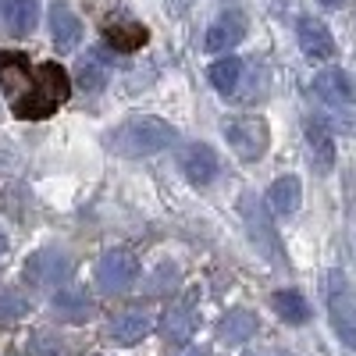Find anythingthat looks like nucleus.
I'll list each match as a JSON object with an SVG mask.
<instances>
[{
    "mask_svg": "<svg viewBox=\"0 0 356 356\" xmlns=\"http://www.w3.org/2000/svg\"><path fill=\"white\" fill-rule=\"evenodd\" d=\"M72 93V79L68 72L57 65V61H47L33 72V82L25 86V93L15 100V114L25 118V122H40V118H50L57 107H61Z\"/></svg>",
    "mask_w": 356,
    "mask_h": 356,
    "instance_id": "1",
    "label": "nucleus"
},
{
    "mask_svg": "<svg viewBox=\"0 0 356 356\" xmlns=\"http://www.w3.org/2000/svg\"><path fill=\"white\" fill-rule=\"evenodd\" d=\"M111 150L122 154L129 161H139V157H150V154H161L175 143V129L161 118H129L122 122L114 132H111Z\"/></svg>",
    "mask_w": 356,
    "mask_h": 356,
    "instance_id": "2",
    "label": "nucleus"
},
{
    "mask_svg": "<svg viewBox=\"0 0 356 356\" xmlns=\"http://www.w3.org/2000/svg\"><path fill=\"white\" fill-rule=\"evenodd\" d=\"M324 300H328V317L335 335L349 349H356V292L339 271H328V278H324Z\"/></svg>",
    "mask_w": 356,
    "mask_h": 356,
    "instance_id": "3",
    "label": "nucleus"
},
{
    "mask_svg": "<svg viewBox=\"0 0 356 356\" xmlns=\"http://www.w3.org/2000/svg\"><path fill=\"white\" fill-rule=\"evenodd\" d=\"M225 139L235 150V157L253 164L264 157L267 150V122L257 114H239V118H228L225 122Z\"/></svg>",
    "mask_w": 356,
    "mask_h": 356,
    "instance_id": "4",
    "label": "nucleus"
},
{
    "mask_svg": "<svg viewBox=\"0 0 356 356\" xmlns=\"http://www.w3.org/2000/svg\"><path fill=\"white\" fill-rule=\"evenodd\" d=\"M93 275H97V289H100V292L122 296V292H129V289L136 285V278H139V260H136V253H129V250H111V253L100 257V264H97Z\"/></svg>",
    "mask_w": 356,
    "mask_h": 356,
    "instance_id": "5",
    "label": "nucleus"
},
{
    "mask_svg": "<svg viewBox=\"0 0 356 356\" xmlns=\"http://www.w3.org/2000/svg\"><path fill=\"white\" fill-rule=\"evenodd\" d=\"M239 214H243L246 232L253 235L257 250H260V253H267L271 260H282V257H285V253H282V239H278V232H275L271 218H267L264 203H260L253 193H243V196H239Z\"/></svg>",
    "mask_w": 356,
    "mask_h": 356,
    "instance_id": "6",
    "label": "nucleus"
},
{
    "mask_svg": "<svg viewBox=\"0 0 356 356\" xmlns=\"http://www.w3.org/2000/svg\"><path fill=\"white\" fill-rule=\"evenodd\" d=\"M72 275V257L57 246L36 250L33 257L25 260V282L36 285V289H50V285H61Z\"/></svg>",
    "mask_w": 356,
    "mask_h": 356,
    "instance_id": "7",
    "label": "nucleus"
},
{
    "mask_svg": "<svg viewBox=\"0 0 356 356\" xmlns=\"http://www.w3.org/2000/svg\"><path fill=\"white\" fill-rule=\"evenodd\" d=\"M196 300H200V292L189 289L182 300H175V303L161 314V335H164L168 342H186V339L196 332V324H200V307H196Z\"/></svg>",
    "mask_w": 356,
    "mask_h": 356,
    "instance_id": "8",
    "label": "nucleus"
},
{
    "mask_svg": "<svg viewBox=\"0 0 356 356\" xmlns=\"http://www.w3.org/2000/svg\"><path fill=\"white\" fill-rule=\"evenodd\" d=\"M178 161H182V175L189 178V186H196V189L211 186L218 178V171H221L214 146H207V143H189Z\"/></svg>",
    "mask_w": 356,
    "mask_h": 356,
    "instance_id": "9",
    "label": "nucleus"
},
{
    "mask_svg": "<svg viewBox=\"0 0 356 356\" xmlns=\"http://www.w3.org/2000/svg\"><path fill=\"white\" fill-rule=\"evenodd\" d=\"M296 36H300V47H303V54L310 57V61H328V57L335 54V36L321 18H300Z\"/></svg>",
    "mask_w": 356,
    "mask_h": 356,
    "instance_id": "10",
    "label": "nucleus"
},
{
    "mask_svg": "<svg viewBox=\"0 0 356 356\" xmlns=\"http://www.w3.org/2000/svg\"><path fill=\"white\" fill-rule=\"evenodd\" d=\"M246 36V18L239 11H225L211 29H207V36H203V50L207 54H225L232 50L235 43H239Z\"/></svg>",
    "mask_w": 356,
    "mask_h": 356,
    "instance_id": "11",
    "label": "nucleus"
},
{
    "mask_svg": "<svg viewBox=\"0 0 356 356\" xmlns=\"http://www.w3.org/2000/svg\"><path fill=\"white\" fill-rule=\"evenodd\" d=\"M314 89H317V97L335 107V111H346L353 107V86H349V75L339 72V68H324L317 79H314Z\"/></svg>",
    "mask_w": 356,
    "mask_h": 356,
    "instance_id": "12",
    "label": "nucleus"
},
{
    "mask_svg": "<svg viewBox=\"0 0 356 356\" xmlns=\"http://www.w3.org/2000/svg\"><path fill=\"white\" fill-rule=\"evenodd\" d=\"M146 332H150V314L146 310H122L107 324V335L118 346H136L139 339H146Z\"/></svg>",
    "mask_w": 356,
    "mask_h": 356,
    "instance_id": "13",
    "label": "nucleus"
},
{
    "mask_svg": "<svg viewBox=\"0 0 356 356\" xmlns=\"http://www.w3.org/2000/svg\"><path fill=\"white\" fill-rule=\"evenodd\" d=\"M33 82V68H29V57L18 50H4L0 54V86L8 89V97L18 100L25 93V86Z\"/></svg>",
    "mask_w": 356,
    "mask_h": 356,
    "instance_id": "14",
    "label": "nucleus"
},
{
    "mask_svg": "<svg viewBox=\"0 0 356 356\" xmlns=\"http://www.w3.org/2000/svg\"><path fill=\"white\" fill-rule=\"evenodd\" d=\"M50 36L57 43V50H75L82 43V22L75 18V11L68 4H57L50 8Z\"/></svg>",
    "mask_w": 356,
    "mask_h": 356,
    "instance_id": "15",
    "label": "nucleus"
},
{
    "mask_svg": "<svg viewBox=\"0 0 356 356\" xmlns=\"http://www.w3.org/2000/svg\"><path fill=\"white\" fill-rule=\"evenodd\" d=\"M260 332V321H257V314L253 310H228L221 321H218V335H221V342H228V346H243V342H250L253 335Z\"/></svg>",
    "mask_w": 356,
    "mask_h": 356,
    "instance_id": "16",
    "label": "nucleus"
},
{
    "mask_svg": "<svg viewBox=\"0 0 356 356\" xmlns=\"http://www.w3.org/2000/svg\"><path fill=\"white\" fill-rule=\"evenodd\" d=\"M267 203H271V211L289 218L300 211V203H303V186H300V178L296 175H282L271 182V189H267Z\"/></svg>",
    "mask_w": 356,
    "mask_h": 356,
    "instance_id": "17",
    "label": "nucleus"
},
{
    "mask_svg": "<svg viewBox=\"0 0 356 356\" xmlns=\"http://www.w3.org/2000/svg\"><path fill=\"white\" fill-rule=\"evenodd\" d=\"M0 15L15 36H29L40 22V0H0Z\"/></svg>",
    "mask_w": 356,
    "mask_h": 356,
    "instance_id": "18",
    "label": "nucleus"
},
{
    "mask_svg": "<svg viewBox=\"0 0 356 356\" xmlns=\"http://www.w3.org/2000/svg\"><path fill=\"white\" fill-rule=\"evenodd\" d=\"M307 143H310V154H314V168L321 175H328L335 168V139H332L328 125L317 122V118H310L307 122Z\"/></svg>",
    "mask_w": 356,
    "mask_h": 356,
    "instance_id": "19",
    "label": "nucleus"
},
{
    "mask_svg": "<svg viewBox=\"0 0 356 356\" xmlns=\"http://www.w3.org/2000/svg\"><path fill=\"white\" fill-rule=\"evenodd\" d=\"M271 310H275L285 324H307V321H310L307 296L296 292V289H278V292H271Z\"/></svg>",
    "mask_w": 356,
    "mask_h": 356,
    "instance_id": "20",
    "label": "nucleus"
},
{
    "mask_svg": "<svg viewBox=\"0 0 356 356\" xmlns=\"http://www.w3.org/2000/svg\"><path fill=\"white\" fill-rule=\"evenodd\" d=\"M104 40L114 50L132 54V50H139L146 40H150V33H146V25H139V22H118V25H107L104 29Z\"/></svg>",
    "mask_w": 356,
    "mask_h": 356,
    "instance_id": "21",
    "label": "nucleus"
},
{
    "mask_svg": "<svg viewBox=\"0 0 356 356\" xmlns=\"http://www.w3.org/2000/svg\"><path fill=\"white\" fill-rule=\"evenodd\" d=\"M207 79H211V86L218 93H235V86L243 79V61L239 57H221V61H214L207 68Z\"/></svg>",
    "mask_w": 356,
    "mask_h": 356,
    "instance_id": "22",
    "label": "nucleus"
},
{
    "mask_svg": "<svg viewBox=\"0 0 356 356\" xmlns=\"http://www.w3.org/2000/svg\"><path fill=\"white\" fill-rule=\"evenodd\" d=\"M79 86L86 89V93H97V89L107 86V65L100 61L97 54L82 57V65H79Z\"/></svg>",
    "mask_w": 356,
    "mask_h": 356,
    "instance_id": "23",
    "label": "nucleus"
},
{
    "mask_svg": "<svg viewBox=\"0 0 356 356\" xmlns=\"http://www.w3.org/2000/svg\"><path fill=\"white\" fill-rule=\"evenodd\" d=\"M54 314L65 317V321H86L89 317V303H86V296H79V292H61L54 300Z\"/></svg>",
    "mask_w": 356,
    "mask_h": 356,
    "instance_id": "24",
    "label": "nucleus"
},
{
    "mask_svg": "<svg viewBox=\"0 0 356 356\" xmlns=\"http://www.w3.org/2000/svg\"><path fill=\"white\" fill-rule=\"evenodd\" d=\"M29 310V303L22 300L18 292H0V321H15Z\"/></svg>",
    "mask_w": 356,
    "mask_h": 356,
    "instance_id": "25",
    "label": "nucleus"
},
{
    "mask_svg": "<svg viewBox=\"0 0 356 356\" xmlns=\"http://www.w3.org/2000/svg\"><path fill=\"white\" fill-rule=\"evenodd\" d=\"M175 282H178V267H175V264H161V267H157V278L146 285V292L157 296V292H164V289L175 285Z\"/></svg>",
    "mask_w": 356,
    "mask_h": 356,
    "instance_id": "26",
    "label": "nucleus"
},
{
    "mask_svg": "<svg viewBox=\"0 0 356 356\" xmlns=\"http://www.w3.org/2000/svg\"><path fill=\"white\" fill-rule=\"evenodd\" d=\"M178 356H211V353H207V349H200V346H189V349H182Z\"/></svg>",
    "mask_w": 356,
    "mask_h": 356,
    "instance_id": "27",
    "label": "nucleus"
},
{
    "mask_svg": "<svg viewBox=\"0 0 356 356\" xmlns=\"http://www.w3.org/2000/svg\"><path fill=\"white\" fill-rule=\"evenodd\" d=\"M317 4H321V8H346L349 0H317Z\"/></svg>",
    "mask_w": 356,
    "mask_h": 356,
    "instance_id": "28",
    "label": "nucleus"
},
{
    "mask_svg": "<svg viewBox=\"0 0 356 356\" xmlns=\"http://www.w3.org/2000/svg\"><path fill=\"white\" fill-rule=\"evenodd\" d=\"M4 257H8V235L0 232V260H4Z\"/></svg>",
    "mask_w": 356,
    "mask_h": 356,
    "instance_id": "29",
    "label": "nucleus"
},
{
    "mask_svg": "<svg viewBox=\"0 0 356 356\" xmlns=\"http://www.w3.org/2000/svg\"><path fill=\"white\" fill-rule=\"evenodd\" d=\"M171 4H178V8H186V4H193V0H171Z\"/></svg>",
    "mask_w": 356,
    "mask_h": 356,
    "instance_id": "30",
    "label": "nucleus"
}]
</instances>
